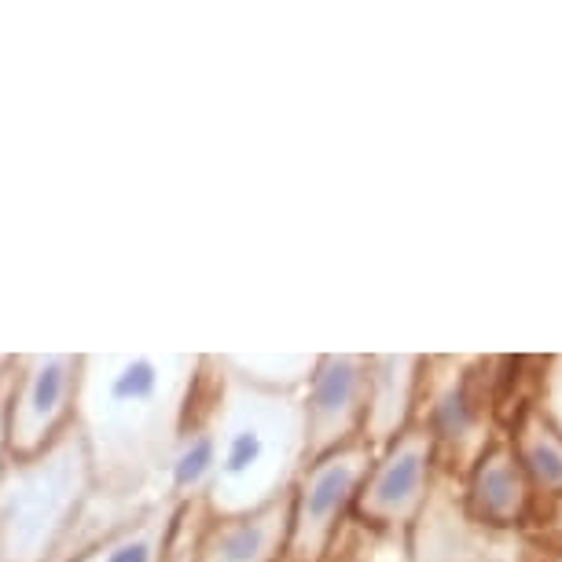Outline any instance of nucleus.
Instances as JSON below:
<instances>
[{"label":"nucleus","instance_id":"nucleus-11","mask_svg":"<svg viewBox=\"0 0 562 562\" xmlns=\"http://www.w3.org/2000/svg\"><path fill=\"white\" fill-rule=\"evenodd\" d=\"M471 504L474 515L485 522H515L522 511V478H518L511 452L496 449L478 463L471 482Z\"/></svg>","mask_w":562,"mask_h":562},{"label":"nucleus","instance_id":"nucleus-7","mask_svg":"<svg viewBox=\"0 0 562 562\" xmlns=\"http://www.w3.org/2000/svg\"><path fill=\"white\" fill-rule=\"evenodd\" d=\"M287 529H291V489L243 515H214L199 500L192 504L188 522L184 504L180 515V533L188 540L184 562H283Z\"/></svg>","mask_w":562,"mask_h":562},{"label":"nucleus","instance_id":"nucleus-9","mask_svg":"<svg viewBox=\"0 0 562 562\" xmlns=\"http://www.w3.org/2000/svg\"><path fill=\"white\" fill-rule=\"evenodd\" d=\"M180 511L184 504H173L166 496L147 500L114 518L111 526H103L81 548L67 551L59 562H169Z\"/></svg>","mask_w":562,"mask_h":562},{"label":"nucleus","instance_id":"nucleus-8","mask_svg":"<svg viewBox=\"0 0 562 562\" xmlns=\"http://www.w3.org/2000/svg\"><path fill=\"white\" fill-rule=\"evenodd\" d=\"M430 460H434V438L427 430H401L379 460H371L368 478L360 482L353 515L364 526L375 529H401L419 515L427 500Z\"/></svg>","mask_w":562,"mask_h":562},{"label":"nucleus","instance_id":"nucleus-1","mask_svg":"<svg viewBox=\"0 0 562 562\" xmlns=\"http://www.w3.org/2000/svg\"><path fill=\"white\" fill-rule=\"evenodd\" d=\"M203 357L188 353H92L85 357L74 427L85 438L96 496L129 511L158 500Z\"/></svg>","mask_w":562,"mask_h":562},{"label":"nucleus","instance_id":"nucleus-4","mask_svg":"<svg viewBox=\"0 0 562 562\" xmlns=\"http://www.w3.org/2000/svg\"><path fill=\"white\" fill-rule=\"evenodd\" d=\"M85 357L81 353H23L8 368V452L12 460L56 445L78 419Z\"/></svg>","mask_w":562,"mask_h":562},{"label":"nucleus","instance_id":"nucleus-14","mask_svg":"<svg viewBox=\"0 0 562 562\" xmlns=\"http://www.w3.org/2000/svg\"><path fill=\"white\" fill-rule=\"evenodd\" d=\"M8 460H12V452H8V371H4L0 375V471H4Z\"/></svg>","mask_w":562,"mask_h":562},{"label":"nucleus","instance_id":"nucleus-15","mask_svg":"<svg viewBox=\"0 0 562 562\" xmlns=\"http://www.w3.org/2000/svg\"><path fill=\"white\" fill-rule=\"evenodd\" d=\"M8 364H12V357H8V353H0V375L8 371Z\"/></svg>","mask_w":562,"mask_h":562},{"label":"nucleus","instance_id":"nucleus-6","mask_svg":"<svg viewBox=\"0 0 562 562\" xmlns=\"http://www.w3.org/2000/svg\"><path fill=\"white\" fill-rule=\"evenodd\" d=\"M305 463L364 438L368 412V357L327 353L316 357L302 394Z\"/></svg>","mask_w":562,"mask_h":562},{"label":"nucleus","instance_id":"nucleus-12","mask_svg":"<svg viewBox=\"0 0 562 562\" xmlns=\"http://www.w3.org/2000/svg\"><path fill=\"white\" fill-rule=\"evenodd\" d=\"M371 533H375V529L368 526V540H364V522L357 518V526H349L346 533H338L331 551L324 555V562H401L397 555H390V551H397L394 540L371 537Z\"/></svg>","mask_w":562,"mask_h":562},{"label":"nucleus","instance_id":"nucleus-13","mask_svg":"<svg viewBox=\"0 0 562 562\" xmlns=\"http://www.w3.org/2000/svg\"><path fill=\"white\" fill-rule=\"evenodd\" d=\"M522 456H526L529 471L537 474L540 485L559 489L562 485V445L551 438L548 430L526 427V434H522Z\"/></svg>","mask_w":562,"mask_h":562},{"label":"nucleus","instance_id":"nucleus-5","mask_svg":"<svg viewBox=\"0 0 562 562\" xmlns=\"http://www.w3.org/2000/svg\"><path fill=\"white\" fill-rule=\"evenodd\" d=\"M371 445L364 438L305 463L291 485V529L283 562H324L335 537L357 504L360 482L371 471Z\"/></svg>","mask_w":562,"mask_h":562},{"label":"nucleus","instance_id":"nucleus-10","mask_svg":"<svg viewBox=\"0 0 562 562\" xmlns=\"http://www.w3.org/2000/svg\"><path fill=\"white\" fill-rule=\"evenodd\" d=\"M416 357H368V412L364 441H390L405 430L412 394H416Z\"/></svg>","mask_w":562,"mask_h":562},{"label":"nucleus","instance_id":"nucleus-3","mask_svg":"<svg viewBox=\"0 0 562 562\" xmlns=\"http://www.w3.org/2000/svg\"><path fill=\"white\" fill-rule=\"evenodd\" d=\"M96 496L89 449L78 427L37 456L0 471V562H59Z\"/></svg>","mask_w":562,"mask_h":562},{"label":"nucleus","instance_id":"nucleus-2","mask_svg":"<svg viewBox=\"0 0 562 562\" xmlns=\"http://www.w3.org/2000/svg\"><path fill=\"white\" fill-rule=\"evenodd\" d=\"M221 368L217 390V467L206 507L214 515H243L283 496L305 467L302 397L269 390Z\"/></svg>","mask_w":562,"mask_h":562}]
</instances>
